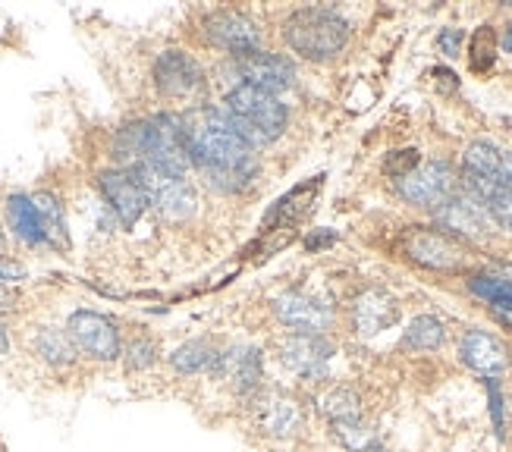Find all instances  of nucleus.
<instances>
[{"instance_id": "nucleus-28", "label": "nucleus", "mask_w": 512, "mask_h": 452, "mask_svg": "<svg viewBox=\"0 0 512 452\" xmlns=\"http://www.w3.org/2000/svg\"><path fill=\"white\" fill-rule=\"evenodd\" d=\"M497 57V35L491 26H481L472 38V66L475 70H487Z\"/></svg>"}, {"instance_id": "nucleus-30", "label": "nucleus", "mask_w": 512, "mask_h": 452, "mask_svg": "<svg viewBox=\"0 0 512 452\" xmlns=\"http://www.w3.org/2000/svg\"><path fill=\"white\" fill-rule=\"evenodd\" d=\"M487 211H491L494 223H500L503 230L512 233V195H503V198L491 201V205H487Z\"/></svg>"}, {"instance_id": "nucleus-31", "label": "nucleus", "mask_w": 512, "mask_h": 452, "mask_svg": "<svg viewBox=\"0 0 512 452\" xmlns=\"http://www.w3.org/2000/svg\"><path fill=\"white\" fill-rule=\"evenodd\" d=\"M19 280H26V264H19V261H13V258H4V255H0V286L19 283Z\"/></svg>"}, {"instance_id": "nucleus-11", "label": "nucleus", "mask_w": 512, "mask_h": 452, "mask_svg": "<svg viewBox=\"0 0 512 452\" xmlns=\"http://www.w3.org/2000/svg\"><path fill=\"white\" fill-rule=\"evenodd\" d=\"M236 70H239V82L264 88L271 95L286 92L296 82V66L283 54H271V51H252L236 57Z\"/></svg>"}, {"instance_id": "nucleus-18", "label": "nucleus", "mask_w": 512, "mask_h": 452, "mask_svg": "<svg viewBox=\"0 0 512 452\" xmlns=\"http://www.w3.org/2000/svg\"><path fill=\"white\" fill-rule=\"evenodd\" d=\"M396 321H399V305H396L393 296H387L384 289H368L352 305V324L362 336L384 333Z\"/></svg>"}, {"instance_id": "nucleus-13", "label": "nucleus", "mask_w": 512, "mask_h": 452, "mask_svg": "<svg viewBox=\"0 0 512 452\" xmlns=\"http://www.w3.org/2000/svg\"><path fill=\"white\" fill-rule=\"evenodd\" d=\"M437 220L447 226V230H456L462 236H487V233H494V217L491 211H487L481 201L469 192H462V195H450L443 205L437 208Z\"/></svg>"}, {"instance_id": "nucleus-23", "label": "nucleus", "mask_w": 512, "mask_h": 452, "mask_svg": "<svg viewBox=\"0 0 512 452\" xmlns=\"http://www.w3.org/2000/svg\"><path fill=\"white\" fill-rule=\"evenodd\" d=\"M214 358H217V346L211 339H192V343L180 346L170 355V365L180 374H198L208 365H214Z\"/></svg>"}, {"instance_id": "nucleus-15", "label": "nucleus", "mask_w": 512, "mask_h": 452, "mask_svg": "<svg viewBox=\"0 0 512 452\" xmlns=\"http://www.w3.org/2000/svg\"><path fill=\"white\" fill-rule=\"evenodd\" d=\"M274 314L286 327H293V333H324L333 321V311L305 292H283L274 302Z\"/></svg>"}, {"instance_id": "nucleus-9", "label": "nucleus", "mask_w": 512, "mask_h": 452, "mask_svg": "<svg viewBox=\"0 0 512 452\" xmlns=\"http://www.w3.org/2000/svg\"><path fill=\"white\" fill-rule=\"evenodd\" d=\"M154 85L164 98H192L205 92V70L186 51H164L154 60Z\"/></svg>"}, {"instance_id": "nucleus-35", "label": "nucleus", "mask_w": 512, "mask_h": 452, "mask_svg": "<svg viewBox=\"0 0 512 452\" xmlns=\"http://www.w3.org/2000/svg\"><path fill=\"white\" fill-rule=\"evenodd\" d=\"M374 452H384V449H374Z\"/></svg>"}, {"instance_id": "nucleus-27", "label": "nucleus", "mask_w": 512, "mask_h": 452, "mask_svg": "<svg viewBox=\"0 0 512 452\" xmlns=\"http://www.w3.org/2000/svg\"><path fill=\"white\" fill-rule=\"evenodd\" d=\"M123 358L129 371H148L154 361H158V346H154V339L148 336H132L123 349Z\"/></svg>"}, {"instance_id": "nucleus-10", "label": "nucleus", "mask_w": 512, "mask_h": 452, "mask_svg": "<svg viewBox=\"0 0 512 452\" xmlns=\"http://www.w3.org/2000/svg\"><path fill=\"white\" fill-rule=\"evenodd\" d=\"M205 38H208V44H214V48L230 51L236 57L261 51V32H258V26L249 16L233 13V10L211 13L205 19Z\"/></svg>"}, {"instance_id": "nucleus-29", "label": "nucleus", "mask_w": 512, "mask_h": 452, "mask_svg": "<svg viewBox=\"0 0 512 452\" xmlns=\"http://www.w3.org/2000/svg\"><path fill=\"white\" fill-rule=\"evenodd\" d=\"M418 167V151L415 148H409V151H396L390 161H387V173L390 176H396V179H403V176H409L412 170Z\"/></svg>"}, {"instance_id": "nucleus-19", "label": "nucleus", "mask_w": 512, "mask_h": 452, "mask_svg": "<svg viewBox=\"0 0 512 452\" xmlns=\"http://www.w3.org/2000/svg\"><path fill=\"white\" fill-rule=\"evenodd\" d=\"M258 427L267 434V437H277V440H286V437H293L299 434V427H302V409H299V402L296 399H289V396H271V399H264L258 405Z\"/></svg>"}, {"instance_id": "nucleus-25", "label": "nucleus", "mask_w": 512, "mask_h": 452, "mask_svg": "<svg viewBox=\"0 0 512 452\" xmlns=\"http://www.w3.org/2000/svg\"><path fill=\"white\" fill-rule=\"evenodd\" d=\"M318 402H321L324 418H330V424H333V421L362 418V399L355 396L349 387H333V390H327Z\"/></svg>"}, {"instance_id": "nucleus-7", "label": "nucleus", "mask_w": 512, "mask_h": 452, "mask_svg": "<svg viewBox=\"0 0 512 452\" xmlns=\"http://www.w3.org/2000/svg\"><path fill=\"white\" fill-rule=\"evenodd\" d=\"M399 195L418 208H434V205H443L453 189H456V176H453V167L447 161H428L415 167L409 176L399 179Z\"/></svg>"}, {"instance_id": "nucleus-21", "label": "nucleus", "mask_w": 512, "mask_h": 452, "mask_svg": "<svg viewBox=\"0 0 512 452\" xmlns=\"http://www.w3.org/2000/svg\"><path fill=\"white\" fill-rule=\"evenodd\" d=\"M35 208H38V220H41V236L57 252H70V233H66V217H63V205L54 192H38L32 195Z\"/></svg>"}, {"instance_id": "nucleus-4", "label": "nucleus", "mask_w": 512, "mask_h": 452, "mask_svg": "<svg viewBox=\"0 0 512 452\" xmlns=\"http://www.w3.org/2000/svg\"><path fill=\"white\" fill-rule=\"evenodd\" d=\"M132 173H136V179L142 183V189L148 195V205L158 208V214L164 220L183 223L195 214L198 195L186 176H176V173H167L158 167H136Z\"/></svg>"}, {"instance_id": "nucleus-26", "label": "nucleus", "mask_w": 512, "mask_h": 452, "mask_svg": "<svg viewBox=\"0 0 512 452\" xmlns=\"http://www.w3.org/2000/svg\"><path fill=\"white\" fill-rule=\"evenodd\" d=\"M443 343V324L431 314H418V318L409 324L406 336H403V346L406 349H418V352H428L437 349Z\"/></svg>"}, {"instance_id": "nucleus-12", "label": "nucleus", "mask_w": 512, "mask_h": 452, "mask_svg": "<svg viewBox=\"0 0 512 452\" xmlns=\"http://www.w3.org/2000/svg\"><path fill=\"white\" fill-rule=\"evenodd\" d=\"M403 248L412 261L425 264L431 270H459L465 264V248L453 236L437 233V230H421V226H415V230L406 233Z\"/></svg>"}, {"instance_id": "nucleus-17", "label": "nucleus", "mask_w": 512, "mask_h": 452, "mask_svg": "<svg viewBox=\"0 0 512 452\" xmlns=\"http://www.w3.org/2000/svg\"><path fill=\"white\" fill-rule=\"evenodd\" d=\"M469 289L478 299L491 305L494 318L512 327V264H500L491 270H481L469 280Z\"/></svg>"}, {"instance_id": "nucleus-3", "label": "nucleus", "mask_w": 512, "mask_h": 452, "mask_svg": "<svg viewBox=\"0 0 512 452\" xmlns=\"http://www.w3.org/2000/svg\"><path fill=\"white\" fill-rule=\"evenodd\" d=\"M283 38L305 60H330L337 57L349 41V22L324 7L296 10L283 22Z\"/></svg>"}, {"instance_id": "nucleus-8", "label": "nucleus", "mask_w": 512, "mask_h": 452, "mask_svg": "<svg viewBox=\"0 0 512 452\" xmlns=\"http://www.w3.org/2000/svg\"><path fill=\"white\" fill-rule=\"evenodd\" d=\"M277 355L286 371L299 377H321L333 358V343L324 333H289L280 339Z\"/></svg>"}, {"instance_id": "nucleus-34", "label": "nucleus", "mask_w": 512, "mask_h": 452, "mask_svg": "<svg viewBox=\"0 0 512 452\" xmlns=\"http://www.w3.org/2000/svg\"><path fill=\"white\" fill-rule=\"evenodd\" d=\"M4 248H7V236H4V230H0V255H4Z\"/></svg>"}, {"instance_id": "nucleus-1", "label": "nucleus", "mask_w": 512, "mask_h": 452, "mask_svg": "<svg viewBox=\"0 0 512 452\" xmlns=\"http://www.w3.org/2000/svg\"><path fill=\"white\" fill-rule=\"evenodd\" d=\"M189 164L202 170L211 186L236 192L258 173L255 148L236 132L224 107H202L192 120H183Z\"/></svg>"}, {"instance_id": "nucleus-2", "label": "nucleus", "mask_w": 512, "mask_h": 452, "mask_svg": "<svg viewBox=\"0 0 512 452\" xmlns=\"http://www.w3.org/2000/svg\"><path fill=\"white\" fill-rule=\"evenodd\" d=\"M224 110L230 113L236 132L252 148L271 145L274 139H280L286 129V120H289L286 104L277 95L264 92V88H255V85H246V82L230 88Z\"/></svg>"}, {"instance_id": "nucleus-24", "label": "nucleus", "mask_w": 512, "mask_h": 452, "mask_svg": "<svg viewBox=\"0 0 512 452\" xmlns=\"http://www.w3.org/2000/svg\"><path fill=\"white\" fill-rule=\"evenodd\" d=\"M330 427H333V440L349 452H374L377 449V431L371 424H365L362 418L333 421Z\"/></svg>"}, {"instance_id": "nucleus-20", "label": "nucleus", "mask_w": 512, "mask_h": 452, "mask_svg": "<svg viewBox=\"0 0 512 452\" xmlns=\"http://www.w3.org/2000/svg\"><path fill=\"white\" fill-rule=\"evenodd\" d=\"M32 352L51 368H70L79 358L73 339L66 336V330H57V327H38L32 333Z\"/></svg>"}, {"instance_id": "nucleus-5", "label": "nucleus", "mask_w": 512, "mask_h": 452, "mask_svg": "<svg viewBox=\"0 0 512 452\" xmlns=\"http://www.w3.org/2000/svg\"><path fill=\"white\" fill-rule=\"evenodd\" d=\"M66 336L73 339V346L79 355L92 361H117L123 355V339L117 324L101 311H73L66 321Z\"/></svg>"}, {"instance_id": "nucleus-32", "label": "nucleus", "mask_w": 512, "mask_h": 452, "mask_svg": "<svg viewBox=\"0 0 512 452\" xmlns=\"http://www.w3.org/2000/svg\"><path fill=\"white\" fill-rule=\"evenodd\" d=\"M437 41H440V48L447 51V54H456V51H459V41H462V32H456V29H443Z\"/></svg>"}, {"instance_id": "nucleus-6", "label": "nucleus", "mask_w": 512, "mask_h": 452, "mask_svg": "<svg viewBox=\"0 0 512 452\" xmlns=\"http://www.w3.org/2000/svg\"><path fill=\"white\" fill-rule=\"evenodd\" d=\"M98 189H101L104 201L110 205V211L117 214V220L123 226H132L148 211V195H145L142 183H139L132 170H123V167L101 170L98 173Z\"/></svg>"}, {"instance_id": "nucleus-22", "label": "nucleus", "mask_w": 512, "mask_h": 452, "mask_svg": "<svg viewBox=\"0 0 512 452\" xmlns=\"http://www.w3.org/2000/svg\"><path fill=\"white\" fill-rule=\"evenodd\" d=\"M7 223H10V230L16 233V239H22L26 245H38L44 242L41 236V220H38V208H35V201L32 195H10L7 198Z\"/></svg>"}, {"instance_id": "nucleus-16", "label": "nucleus", "mask_w": 512, "mask_h": 452, "mask_svg": "<svg viewBox=\"0 0 512 452\" xmlns=\"http://www.w3.org/2000/svg\"><path fill=\"white\" fill-rule=\"evenodd\" d=\"M211 368L220 380H227L230 387H236L242 396H249L258 390V383H261V352L258 349L217 352Z\"/></svg>"}, {"instance_id": "nucleus-33", "label": "nucleus", "mask_w": 512, "mask_h": 452, "mask_svg": "<svg viewBox=\"0 0 512 452\" xmlns=\"http://www.w3.org/2000/svg\"><path fill=\"white\" fill-rule=\"evenodd\" d=\"M10 352V339H7V330L0 327V355H7Z\"/></svg>"}, {"instance_id": "nucleus-14", "label": "nucleus", "mask_w": 512, "mask_h": 452, "mask_svg": "<svg viewBox=\"0 0 512 452\" xmlns=\"http://www.w3.org/2000/svg\"><path fill=\"white\" fill-rule=\"evenodd\" d=\"M459 358L465 368L481 377H500L509 368V349L487 330H469L459 343Z\"/></svg>"}]
</instances>
